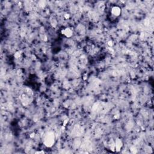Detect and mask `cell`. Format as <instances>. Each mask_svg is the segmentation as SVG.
Instances as JSON below:
<instances>
[{
    "instance_id": "cell-1",
    "label": "cell",
    "mask_w": 154,
    "mask_h": 154,
    "mask_svg": "<svg viewBox=\"0 0 154 154\" xmlns=\"http://www.w3.org/2000/svg\"><path fill=\"white\" fill-rule=\"evenodd\" d=\"M55 142V135L54 133L52 132H48L46 135L44 140V145L47 147L50 148L52 146Z\"/></svg>"
},
{
    "instance_id": "cell-2",
    "label": "cell",
    "mask_w": 154,
    "mask_h": 154,
    "mask_svg": "<svg viewBox=\"0 0 154 154\" xmlns=\"http://www.w3.org/2000/svg\"><path fill=\"white\" fill-rule=\"evenodd\" d=\"M112 15L115 16H119L121 13V9L118 6H114L111 9Z\"/></svg>"
},
{
    "instance_id": "cell-3",
    "label": "cell",
    "mask_w": 154,
    "mask_h": 154,
    "mask_svg": "<svg viewBox=\"0 0 154 154\" xmlns=\"http://www.w3.org/2000/svg\"><path fill=\"white\" fill-rule=\"evenodd\" d=\"M61 33H62V34L66 36L67 37H71L73 34V32L72 30L69 28H66L63 30L61 31Z\"/></svg>"
},
{
    "instance_id": "cell-4",
    "label": "cell",
    "mask_w": 154,
    "mask_h": 154,
    "mask_svg": "<svg viewBox=\"0 0 154 154\" xmlns=\"http://www.w3.org/2000/svg\"><path fill=\"white\" fill-rule=\"evenodd\" d=\"M123 146V143H122V141L119 138H117V140H116V143H115V149L116 151L117 152H119L121 149L122 147Z\"/></svg>"
},
{
    "instance_id": "cell-5",
    "label": "cell",
    "mask_w": 154,
    "mask_h": 154,
    "mask_svg": "<svg viewBox=\"0 0 154 154\" xmlns=\"http://www.w3.org/2000/svg\"><path fill=\"white\" fill-rule=\"evenodd\" d=\"M45 152L43 151H38V152H36V154H44Z\"/></svg>"
},
{
    "instance_id": "cell-6",
    "label": "cell",
    "mask_w": 154,
    "mask_h": 154,
    "mask_svg": "<svg viewBox=\"0 0 154 154\" xmlns=\"http://www.w3.org/2000/svg\"><path fill=\"white\" fill-rule=\"evenodd\" d=\"M65 18H69V15L68 14H66V15H65Z\"/></svg>"
},
{
    "instance_id": "cell-7",
    "label": "cell",
    "mask_w": 154,
    "mask_h": 154,
    "mask_svg": "<svg viewBox=\"0 0 154 154\" xmlns=\"http://www.w3.org/2000/svg\"><path fill=\"white\" fill-rule=\"evenodd\" d=\"M108 45H110V46H112V45H113V44H112V42H109Z\"/></svg>"
}]
</instances>
